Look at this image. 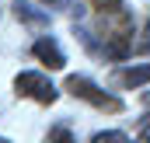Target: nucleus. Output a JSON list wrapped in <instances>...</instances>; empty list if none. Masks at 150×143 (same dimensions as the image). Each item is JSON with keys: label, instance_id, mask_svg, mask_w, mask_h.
<instances>
[{"label": "nucleus", "instance_id": "f257e3e1", "mask_svg": "<svg viewBox=\"0 0 150 143\" xmlns=\"http://www.w3.org/2000/svg\"><path fill=\"white\" fill-rule=\"evenodd\" d=\"M101 52L112 56V59H126L133 52V18L126 7H119L112 14H101Z\"/></svg>", "mask_w": 150, "mask_h": 143}, {"label": "nucleus", "instance_id": "f03ea898", "mask_svg": "<svg viewBox=\"0 0 150 143\" xmlns=\"http://www.w3.org/2000/svg\"><path fill=\"white\" fill-rule=\"evenodd\" d=\"M67 91L74 94V98H84V101H91L94 108H101V112H122V98H115V94H108V91H101L94 80H87V77H80V73H70L67 77Z\"/></svg>", "mask_w": 150, "mask_h": 143}, {"label": "nucleus", "instance_id": "7ed1b4c3", "mask_svg": "<svg viewBox=\"0 0 150 143\" xmlns=\"http://www.w3.org/2000/svg\"><path fill=\"white\" fill-rule=\"evenodd\" d=\"M14 91H18L21 98L38 101V105H52V101L59 98V91L52 87V80H49V77H42V73H35V70L18 73V77H14Z\"/></svg>", "mask_w": 150, "mask_h": 143}, {"label": "nucleus", "instance_id": "20e7f679", "mask_svg": "<svg viewBox=\"0 0 150 143\" xmlns=\"http://www.w3.org/2000/svg\"><path fill=\"white\" fill-rule=\"evenodd\" d=\"M32 56H35L38 63H45L49 70H63L67 67V56H63V49H59V42L56 38H38L35 45H32Z\"/></svg>", "mask_w": 150, "mask_h": 143}, {"label": "nucleus", "instance_id": "39448f33", "mask_svg": "<svg viewBox=\"0 0 150 143\" xmlns=\"http://www.w3.org/2000/svg\"><path fill=\"white\" fill-rule=\"evenodd\" d=\"M14 14H18V21H25V25H32V28H45V25H49V11H38L28 0H14Z\"/></svg>", "mask_w": 150, "mask_h": 143}, {"label": "nucleus", "instance_id": "423d86ee", "mask_svg": "<svg viewBox=\"0 0 150 143\" xmlns=\"http://www.w3.org/2000/svg\"><path fill=\"white\" fill-rule=\"evenodd\" d=\"M119 84H126V87H143V84H150V63L122 67L119 70Z\"/></svg>", "mask_w": 150, "mask_h": 143}, {"label": "nucleus", "instance_id": "0eeeda50", "mask_svg": "<svg viewBox=\"0 0 150 143\" xmlns=\"http://www.w3.org/2000/svg\"><path fill=\"white\" fill-rule=\"evenodd\" d=\"M91 143H133V140L126 133H119V129H105V133H94Z\"/></svg>", "mask_w": 150, "mask_h": 143}, {"label": "nucleus", "instance_id": "6e6552de", "mask_svg": "<svg viewBox=\"0 0 150 143\" xmlns=\"http://www.w3.org/2000/svg\"><path fill=\"white\" fill-rule=\"evenodd\" d=\"M133 52H140V56H150V21L143 25V35L133 42Z\"/></svg>", "mask_w": 150, "mask_h": 143}, {"label": "nucleus", "instance_id": "1a4fd4ad", "mask_svg": "<svg viewBox=\"0 0 150 143\" xmlns=\"http://www.w3.org/2000/svg\"><path fill=\"white\" fill-rule=\"evenodd\" d=\"M91 7H94L98 14H112V11L122 7V0H91Z\"/></svg>", "mask_w": 150, "mask_h": 143}, {"label": "nucleus", "instance_id": "9d476101", "mask_svg": "<svg viewBox=\"0 0 150 143\" xmlns=\"http://www.w3.org/2000/svg\"><path fill=\"white\" fill-rule=\"evenodd\" d=\"M49 143H77V140H74V133H70V129H63V126H56V129L49 133Z\"/></svg>", "mask_w": 150, "mask_h": 143}, {"label": "nucleus", "instance_id": "9b49d317", "mask_svg": "<svg viewBox=\"0 0 150 143\" xmlns=\"http://www.w3.org/2000/svg\"><path fill=\"white\" fill-rule=\"evenodd\" d=\"M0 143H11V140H4V136H0Z\"/></svg>", "mask_w": 150, "mask_h": 143}]
</instances>
